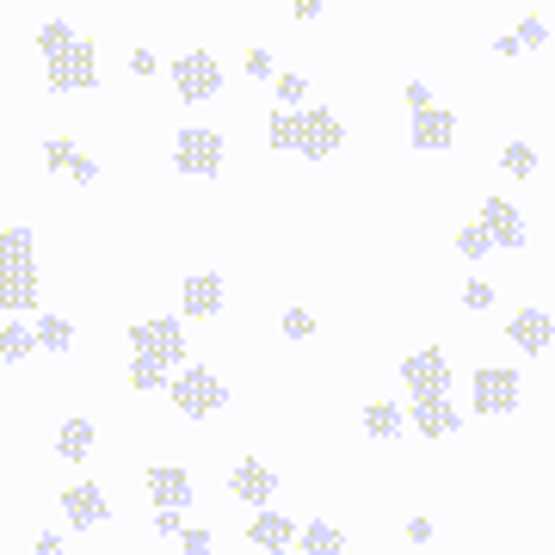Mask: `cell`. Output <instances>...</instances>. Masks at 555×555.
I'll return each mask as SVG.
<instances>
[{
    "label": "cell",
    "instance_id": "6da1fadb",
    "mask_svg": "<svg viewBox=\"0 0 555 555\" xmlns=\"http://www.w3.org/2000/svg\"><path fill=\"white\" fill-rule=\"evenodd\" d=\"M38 56H43L50 93H87V87H100V50L80 38L68 20H50L38 31Z\"/></svg>",
    "mask_w": 555,
    "mask_h": 555
},
{
    "label": "cell",
    "instance_id": "7a4b0ae2",
    "mask_svg": "<svg viewBox=\"0 0 555 555\" xmlns=\"http://www.w3.org/2000/svg\"><path fill=\"white\" fill-rule=\"evenodd\" d=\"M38 235L31 229H0V315L38 309Z\"/></svg>",
    "mask_w": 555,
    "mask_h": 555
},
{
    "label": "cell",
    "instance_id": "3957f363",
    "mask_svg": "<svg viewBox=\"0 0 555 555\" xmlns=\"http://www.w3.org/2000/svg\"><path fill=\"white\" fill-rule=\"evenodd\" d=\"M339 149H346V124H339L327 105H302L297 112V149H291V155L327 160V155H339Z\"/></svg>",
    "mask_w": 555,
    "mask_h": 555
},
{
    "label": "cell",
    "instance_id": "277c9868",
    "mask_svg": "<svg viewBox=\"0 0 555 555\" xmlns=\"http://www.w3.org/2000/svg\"><path fill=\"white\" fill-rule=\"evenodd\" d=\"M130 352H142V358H160L167 371H173V364H185V327H179V315L137 321V327H130Z\"/></svg>",
    "mask_w": 555,
    "mask_h": 555
},
{
    "label": "cell",
    "instance_id": "5b68a950",
    "mask_svg": "<svg viewBox=\"0 0 555 555\" xmlns=\"http://www.w3.org/2000/svg\"><path fill=\"white\" fill-rule=\"evenodd\" d=\"M167 396H173V408L185 420H204L229 401V389H222V377H210V371H179V377L167 383Z\"/></svg>",
    "mask_w": 555,
    "mask_h": 555
},
{
    "label": "cell",
    "instance_id": "8992f818",
    "mask_svg": "<svg viewBox=\"0 0 555 555\" xmlns=\"http://www.w3.org/2000/svg\"><path fill=\"white\" fill-rule=\"evenodd\" d=\"M173 167L192 179H217L222 173V137L217 130H179L173 137Z\"/></svg>",
    "mask_w": 555,
    "mask_h": 555
},
{
    "label": "cell",
    "instance_id": "52a82bcc",
    "mask_svg": "<svg viewBox=\"0 0 555 555\" xmlns=\"http://www.w3.org/2000/svg\"><path fill=\"white\" fill-rule=\"evenodd\" d=\"M173 93L185 105H204V100H217L222 93V68H217V56H179L173 62Z\"/></svg>",
    "mask_w": 555,
    "mask_h": 555
},
{
    "label": "cell",
    "instance_id": "ba28073f",
    "mask_svg": "<svg viewBox=\"0 0 555 555\" xmlns=\"http://www.w3.org/2000/svg\"><path fill=\"white\" fill-rule=\"evenodd\" d=\"M401 383H408V396H444L451 389V352H438V346L408 352L401 358Z\"/></svg>",
    "mask_w": 555,
    "mask_h": 555
},
{
    "label": "cell",
    "instance_id": "9c48e42d",
    "mask_svg": "<svg viewBox=\"0 0 555 555\" xmlns=\"http://www.w3.org/2000/svg\"><path fill=\"white\" fill-rule=\"evenodd\" d=\"M469 396H476V414H513L518 408V371H476L469 383Z\"/></svg>",
    "mask_w": 555,
    "mask_h": 555
},
{
    "label": "cell",
    "instance_id": "30bf717a",
    "mask_svg": "<svg viewBox=\"0 0 555 555\" xmlns=\"http://www.w3.org/2000/svg\"><path fill=\"white\" fill-rule=\"evenodd\" d=\"M481 229H488V241H494L500 254H518L525 247V217H518V204H506V198H488L481 204Z\"/></svg>",
    "mask_w": 555,
    "mask_h": 555
},
{
    "label": "cell",
    "instance_id": "8fae6325",
    "mask_svg": "<svg viewBox=\"0 0 555 555\" xmlns=\"http://www.w3.org/2000/svg\"><path fill=\"white\" fill-rule=\"evenodd\" d=\"M62 513H68V525H75V531H100L112 506H105V488H100V481H75V488L62 494Z\"/></svg>",
    "mask_w": 555,
    "mask_h": 555
},
{
    "label": "cell",
    "instance_id": "7c38bea8",
    "mask_svg": "<svg viewBox=\"0 0 555 555\" xmlns=\"http://www.w3.org/2000/svg\"><path fill=\"white\" fill-rule=\"evenodd\" d=\"M247 543L266 555H284L291 543H297V525L284 513H272V506H254V518H247Z\"/></svg>",
    "mask_w": 555,
    "mask_h": 555
},
{
    "label": "cell",
    "instance_id": "4fadbf2b",
    "mask_svg": "<svg viewBox=\"0 0 555 555\" xmlns=\"http://www.w3.org/2000/svg\"><path fill=\"white\" fill-rule=\"evenodd\" d=\"M408 137H414L420 155H433V149H451V142H456V118L444 112V105H414V130H408Z\"/></svg>",
    "mask_w": 555,
    "mask_h": 555
},
{
    "label": "cell",
    "instance_id": "5bb4252c",
    "mask_svg": "<svg viewBox=\"0 0 555 555\" xmlns=\"http://www.w3.org/2000/svg\"><path fill=\"white\" fill-rule=\"evenodd\" d=\"M456 408H451V389L444 396H414V433L420 438H456Z\"/></svg>",
    "mask_w": 555,
    "mask_h": 555
},
{
    "label": "cell",
    "instance_id": "9a60e30c",
    "mask_svg": "<svg viewBox=\"0 0 555 555\" xmlns=\"http://www.w3.org/2000/svg\"><path fill=\"white\" fill-rule=\"evenodd\" d=\"M506 334H513V346H518V352L543 358V352L555 346V321L543 315V309H518V315L506 321Z\"/></svg>",
    "mask_w": 555,
    "mask_h": 555
},
{
    "label": "cell",
    "instance_id": "2e32d148",
    "mask_svg": "<svg viewBox=\"0 0 555 555\" xmlns=\"http://www.w3.org/2000/svg\"><path fill=\"white\" fill-rule=\"evenodd\" d=\"M179 309H185V315H198V321L222 315V278L217 272H192L185 284H179Z\"/></svg>",
    "mask_w": 555,
    "mask_h": 555
},
{
    "label": "cell",
    "instance_id": "e0dca14e",
    "mask_svg": "<svg viewBox=\"0 0 555 555\" xmlns=\"http://www.w3.org/2000/svg\"><path fill=\"white\" fill-rule=\"evenodd\" d=\"M229 494L247 500V506H266V500L278 494V476L266 469V463H254V456H247V463H235V469H229Z\"/></svg>",
    "mask_w": 555,
    "mask_h": 555
},
{
    "label": "cell",
    "instance_id": "ac0fdd59",
    "mask_svg": "<svg viewBox=\"0 0 555 555\" xmlns=\"http://www.w3.org/2000/svg\"><path fill=\"white\" fill-rule=\"evenodd\" d=\"M149 500L155 506H192V476L179 463H155L149 469Z\"/></svg>",
    "mask_w": 555,
    "mask_h": 555
},
{
    "label": "cell",
    "instance_id": "d6986e66",
    "mask_svg": "<svg viewBox=\"0 0 555 555\" xmlns=\"http://www.w3.org/2000/svg\"><path fill=\"white\" fill-rule=\"evenodd\" d=\"M297 543H302V555H346L352 543H346V531L339 525H327V518H309L297 531Z\"/></svg>",
    "mask_w": 555,
    "mask_h": 555
},
{
    "label": "cell",
    "instance_id": "ffe728a7",
    "mask_svg": "<svg viewBox=\"0 0 555 555\" xmlns=\"http://www.w3.org/2000/svg\"><path fill=\"white\" fill-rule=\"evenodd\" d=\"M56 456H68V463H87V456H93V420H62Z\"/></svg>",
    "mask_w": 555,
    "mask_h": 555
},
{
    "label": "cell",
    "instance_id": "44dd1931",
    "mask_svg": "<svg viewBox=\"0 0 555 555\" xmlns=\"http://www.w3.org/2000/svg\"><path fill=\"white\" fill-rule=\"evenodd\" d=\"M167 364H160V358H130V389H137V396H160V389H167Z\"/></svg>",
    "mask_w": 555,
    "mask_h": 555
},
{
    "label": "cell",
    "instance_id": "7402d4cb",
    "mask_svg": "<svg viewBox=\"0 0 555 555\" xmlns=\"http://www.w3.org/2000/svg\"><path fill=\"white\" fill-rule=\"evenodd\" d=\"M31 339H38L43 352H68V346H75V327H68L62 315H38V327H31Z\"/></svg>",
    "mask_w": 555,
    "mask_h": 555
},
{
    "label": "cell",
    "instance_id": "603a6c76",
    "mask_svg": "<svg viewBox=\"0 0 555 555\" xmlns=\"http://www.w3.org/2000/svg\"><path fill=\"white\" fill-rule=\"evenodd\" d=\"M364 433L371 438H401V408L396 401H371V408H364Z\"/></svg>",
    "mask_w": 555,
    "mask_h": 555
},
{
    "label": "cell",
    "instance_id": "cb8c5ba5",
    "mask_svg": "<svg viewBox=\"0 0 555 555\" xmlns=\"http://www.w3.org/2000/svg\"><path fill=\"white\" fill-rule=\"evenodd\" d=\"M38 352V339H31V327H20V321H7V327H0V358H7V364H20V358H31Z\"/></svg>",
    "mask_w": 555,
    "mask_h": 555
},
{
    "label": "cell",
    "instance_id": "d4e9b609",
    "mask_svg": "<svg viewBox=\"0 0 555 555\" xmlns=\"http://www.w3.org/2000/svg\"><path fill=\"white\" fill-rule=\"evenodd\" d=\"M500 167L513 179H537V149L531 142H506V149H500Z\"/></svg>",
    "mask_w": 555,
    "mask_h": 555
},
{
    "label": "cell",
    "instance_id": "484cf974",
    "mask_svg": "<svg viewBox=\"0 0 555 555\" xmlns=\"http://www.w3.org/2000/svg\"><path fill=\"white\" fill-rule=\"evenodd\" d=\"M266 142H272L278 155H291L297 149V112L284 105V112H272V124H266Z\"/></svg>",
    "mask_w": 555,
    "mask_h": 555
},
{
    "label": "cell",
    "instance_id": "4316f807",
    "mask_svg": "<svg viewBox=\"0 0 555 555\" xmlns=\"http://www.w3.org/2000/svg\"><path fill=\"white\" fill-rule=\"evenodd\" d=\"M75 160H80V149H75L68 137H50V142H43V167H50V173H68Z\"/></svg>",
    "mask_w": 555,
    "mask_h": 555
},
{
    "label": "cell",
    "instance_id": "83f0119b",
    "mask_svg": "<svg viewBox=\"0 0 555 555\" xmlns=\"http://www.w3.org/2000/svg\"><path fill=\"white\" fill-rule=\"evenodd\" d=\"M456 254H463V259H488V254H494L488 229H481V222H476V229H463V235H456Z\"/></svg>",
    "mask_w": 555,
    "mask_h": 555
},
{
    "label": "cell",
    "instance_id": "f1b7e54d",
    "mask_svg": "<svg viewBox=\"0 0 555 555\" xmlns=\"http://www.w3.org/2000/svg\"><path fill=\"white\" fill-rule=\"evenodd\" d=\"M179 550H185V555H210V550H217V537H210V525H192V531L179 525Z\"/></svg>",
    "mask_w": 555,
    "mask_h": 555
},
{
    "label": "cell",
    "instance_id": "f546056e",
    "mask_svg": "<svg viewBox=\"0 0 555 555\" xmlns=\"http://www.w3.org/2000/svg\"><path fill=\"white\" fill-rule=\"evenodd\" d=\"M513 38H518V50H543V43H550V20H537V13H531Z\"/></svg>",
    "mask_w": 555,
    "mask_h": 555
},
{
    "label": "cell",
    "instance_id": "4dcf8cb0",
    "mask_svg": "<svg viewBox=\"0 0 555 555\" xmlns=\"http://www.w3.org/2000/svg\"><path fill=\"white\" fill-rule=\"evenodd\" d=\"M278 327H284V339H309V334H315V315H309V309H284Z\"/></svg>",
    "mask_w": 555,
    "mask_h": 555
},
{
    "label": "cell",
    "instance_id": "1f68e13d",
    "mask_svg": "<svg viewBox=\"0 0 555 555\" xmlns=\"http://www.w3.org/2000/svg\"><path fill=\"white\" fill-rule=\"evenodd\" d=\"M272 93H278V105H302L309 80H302V75H278V80H272Z\"/></svg>",
    "mask_w": 555,
    "mask_h": 555
},
{
    "label": "cell",
    "instance_id": "d6a6232c",
    "mask_svg": "<svg viewBox=\"0 0 555 555\" xmlns=\"http://www.w3.org/2000/svg\"><path fill=\"white\" fill-rule=\"evenodd\" d=\"M463 309H494V284H481V278H469V284H463Z\"/></svg>",
    "mask_w": 555,
    "mask_h": 555
},
{
    "label": "cell",
    "instance_id": "836d02e7",
    "mask_svg": "<svg viewBox=\"0 0 555 555\" xmlns=\"http://www.w3.org/2000/svg\"><path fill=\"white\" fill-rule=\"evenodd\" d=\"M185 506H155V537H179V525H185Z\"/></svg>",
    "mask_w": 555,
    "mask_h": 555
},
{
    "label": "cell",
    "instance_id": "e575fe53",
    "mask_svg": "<svg viewBox=\"0 0 555 555\" xmlns=\"http://www.w3.org/2000/svg\"><path fill=\"white\" fill-rule=\"evenodd\" d=\"M247 75H254V80H272V50H247Z\"/></svg>",
    "mask_w": 555,
    "mask_h": 555
},
{
    "label": "cell",
    "instance_id": "d590c367",
    "mask_svg": "<svg viewBox=\"0 0 555 555\" xmlns=\"http://www.w3.org/2000/svg\"><path fill=\"white\" fill-rule=\"evenodd\" d=\"M130 75H155V50H130Z\"/></svg>",
    "mask_w": 555,
    "mask_h": 555
},
{
    "label": "cell",
    "instance_id": "8d00e7d4",
    "mask_svg": "<svg viewBox=\"0 0 555 555\" xmlns=\"http://www.w3.org/2000/svg\"><path fill=\"white\" fill-rule=\"evenodd\" d=\"M38 555H62V537L56 531H38Z\"/></svg>",
    "mask_w": 555,
    "mask_h": 555
},
{
    "label": "cell",
    "instance_id": "74e56055",
    "mask_svg": "<svg viewBox=\"0 0 555 555\" xmlns=\"http://www.w3.org/2000/svg\"><path fill=\"white\" fill-rule=\"evenodd\" d=\"M297 7V20H321V0H291Z\"/></svg>",
    "mask_w": 555,
    "mask_h": 555
}]
</instances>
